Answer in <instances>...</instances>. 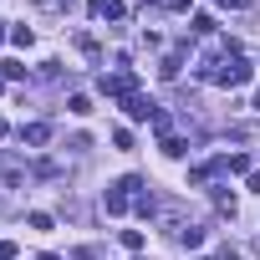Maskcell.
<instances>
[{
	"instance_id": "1",
	"label": "cell",
	"mask_w": 260,
	"mask_h": 260,
	"mask_svg": "<svg viewBox=\"0 0 260 260\" xmlns=\"http://www.w3.org/2000/svg\"><path fill=\"white\" fill-rule=\"evenodd\" d=\"M87 11H92L97 21H122V16H127L122 0H87Z\"/></svg>"
},
{
	"instance_id": "2",
	"label": "cell",
	"mask_w": 260,
	"mask_h": 260,
	"mask_svg": "<svg viewBox=\"0 0 260 260\" xmlns=\"http://www.w3.org/2000/svg\"><path fill=\"white\" fill-rule=\"evenodd\" d=\"M21 138H26L31 148H41V143L51 138V122H26V127H21Z\"/></svg>"
},
{
	"instance_id": "3",
	"label": "cell",
	"mask_w": 260,
	"mask_h": 260,
	"mask_svg": "<svg viewBox=\"0 0 260 260\" xmlns=\"http://www.w3.org/2000/svg\"><path fill=\"white\" fill-rule=\"evenodd\" d=\"M189 26H194V36H214V21H209V16H194Z\"/></svg>"
},
{
	"instance_id": "4",
	"label": "cell",
	"mask_w": 260,
	"mask_h": 260,
	"mask_svg": "<svg viewBox=\"0 0 260 260\" xmlns=\"http://www.w3.org/2000/svg\"><path fill=\"white\" fill-rule=\"evenodd\" d=\"M11 41H16V46H31V41H36V31H31V26H16V31H11Z\"/></svg>"
},
{
	"instance_id": "5",
	"label": "cell",
	"mask_w": 260,
	"mask_h": 260,
	"mask_svg": "<svg viewBox=\"0 0 260 260\" xmlns=\"http://www.w3.org/2000/svg\"><path fill=\"white\" fill-rule=\"evenodd\" d=\"M164 153H169V158H184V138L169 133V138H164Z\"/></svg>"
},
{
	"instance_id": "6",
	"label": "cell",
	"mask_w": 260,
	"mask_h": 260,
	"mask_svg": "<svg viewBox=\"0 0 260 260\" xmlns=\"http://www.w3.org/2000/svg\"><path fill=\"white\" fill-rule=\"evenodd\" d=\"M67 107H72V112H77V117H87V112H92V102H87V97H82V92H77V97H72V102H67Z\"/></svg>"
},
{
	"instance_id": "7",
	"label": "cell",
	"mask_w": 260,
	"mask_h": 260,
	"mask_svg": "<svg viewBox=\"0 0 260 260\" xmlns=\"http://www.w3.org/2000/svg\"><path fill=\"white\" fill-rule=\"evenodd\" d=\"M214 260H240V250H235V245H219V250H214Z\"/></svg>"
},
{
	"instance_id": "8",
	"label": "cell",
	"mask_w": 260,
	"mask_h": 260,
	"mask_svg": "<svg viewBox=\"0 0 260 260\" xmlns=\"http://www.w3.org/2000/svg\"><path fill=\"white\" fill-rule=\"evenodd\" d=\"M0 260H16V245L11 240H0Z\"/></svg>"
},
{
	"instance_id": "9",
	"label": "cell",
	"mask_w": 260,
	"mask_h": 260,
	"mask_svg": "<svg viewBox=\"0 0 260 260\" xmlns=\"http://www.w3.org/2000/svg\"><path fill=\"white\" fill-rule=\"evenodd\" d=\"M219 6H224V11H240V6H250V0H219Z\"/></svg>"
},
{
	"instance_id": "10",
	"label": "cell",
	"mask_w": 260,
	"mask_h": 260,
	"mask_svg": "<svg viewBox=\"0 0 260 260\" xmlns=\"http://www.w3.org/2000/svg\"><path fill=\"white\" fill-rule=\"evenodd\" d=\"M250 194H260V174H250Z\"/></svg>"
},
{
	"instance_id": "11",
	"label": "cell",
	"mask_w": 260,
	"mask_h": 260,
	"mask_svg": "<svg viewBox=\"0 0 260 260\" xmlns=\"http://www.w3.org/2000/svg\"><path fill=\"white\" fill-rule=\"evenodd\" d=\"M250 107H255V112H260V92H255V102H250Z\"/></svg>"
},
{
	"instance_id": "12",
	"label": "cell",
	"mask_w": 260,
	"mask_h": 260,
	"mask_svg": "<svg viewBox=\"0 0 260 260\" xmlns=\"http://www.w3.org/2000/svg\"><path fill=\"white\" fill-rule=\"evenodd\" d=\"M41 260H56V255H41Z\"/></svg>"
},
{
	"instance_id": "13",
	"label": "cell",
	"mask_w": 260,
	"mask_h": 260,
	"mask_svg": "<svg viewBox=\"0 0 260 260\" xmlns=\"http://www.w3.org/2000/svg\"><path fill=\"white\" fill-rule=\"evenodd\" d=\"M0 41H6V31H0Z\"/></svg>"
}]
</instances>
